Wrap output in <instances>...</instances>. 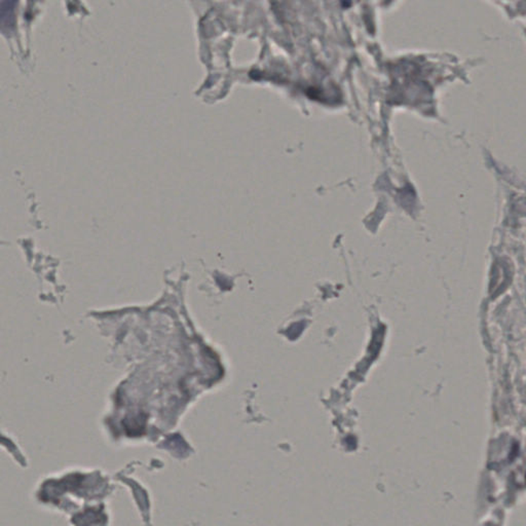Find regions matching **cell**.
Returning <instances> with one entry per match:
<instances>
[{
	"mask_svg": "<svg viewBox=\"0 0 526 526\" xmlns=\"http://www.w3.org/2000/svg\"><path fill=\"white\" fill-rule=\"evenodd\" d=\"M15 1H4L0 4V30L2 32H13L15 29Z\"/></svg>",
	"mask_w": 526,
	"mask_h": 526,
	"instance_id": "obj_1",
	"label": "cell"
}]
</instances>
